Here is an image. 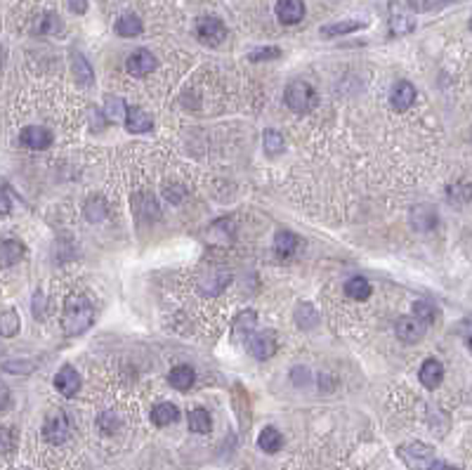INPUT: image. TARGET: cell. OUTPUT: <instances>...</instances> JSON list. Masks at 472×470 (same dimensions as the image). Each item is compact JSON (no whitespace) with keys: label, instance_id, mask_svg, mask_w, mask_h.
I'll return each instance as SVG.
<instances>
[{"label":"cell","instance_id":"17","mask_svg":"<svg viewBox=\"0 0 472 470\" xmlns=\"http://www.w3.org/2000/svg\"><path fill=\"white\" fill-rule=\"evenodd\" d=\"M194 381H197V371L187 364L175 366V369H170V373H168V383L180 392H187L189 388L194 385Z\"/></svg>","mask_w":472,"mask_h":470},{"label":"cell","instance_id":"23","mask_svg":"<svg viewBox=\"0 0 472 470\" xmlns=\"http://www.w3.org/2000/svg\"><path fill=\"white\" fill-rule=\"evenodd\" d=\"M295 248H298V237H295L293 232L283 230L274 237V253L281 255V258H291Z\"/></svg>","mask_w":472,"mask_h":470},{"label":"cell","instance_id":"13","mask_svg":"<svg viewBox=\"0 0 472 470\" xmlns=\"http://www.w3.org/2000/svg\"><path fill=\"white\" fill-rule=\"evenodd\" d=\"M414 102H416L414 83H409V80H399V83L392 88V92H390V104H392L397 111H406Z\"/></svg>","mask_w":472,"mask_h":470},{"label":"cell","instance_id":"7","mask_svg":"<svg viewBox=\"0 0 472 470\" xmlns=\"http://www.w3.org/2000/svg\"><path fill=\"white\" fill-rule=\"evenodd\" d=\"M425 328H428V326H425L423 321L416 317V314H406V317H399V319H397L395 333H397V338H399L402 343L416 345V343H421V340H423Z\"/></svg>","mask_w":472,"mask_h":470},{"label":"cell","instance_id":"20","mask_svg":"<svg viewBox=\"0 0 472 470\" xmlns=\"http://www.w3.org/2000/svg\"><path fill=\"white\" fill-rule=\"evenodd\" d=\"M189 431L197 433V435H208L213 431V419L206 409H192L189 412Z\"/></svg>","mask_w":472,"mask_h":470},{"label":"cell","instance_id":"1","mask_svg":"<svg viewBox=\"0 0 472 470\" xmlns=\"http://www.w3.org/2000/svg\"><path fill=\"white\" fill-rule=\"evenodd\" d=\"M94 310L92 303L80 293H73L66 298L64 303V314H62V328L69 335H80L92 326Z\"/></svg>","mask_w":472,"mask_h":470},{"label":"cell","instance_id":"5","mask_svg":"<svg viewBox=\"0 0 472 470\" xmlns=\"http://www.w3.org/2000/svg\"><path fill=\"white\" fill-rule=\"evenodd\" d=\"M43 435H45V440L50 442V445H64V442L69 440V435H71L69 416H66V414L62 412V409L52 412V414L45 419Z\"/></svg>","mask_w":472,"mask_h":470},{"label":"cell","instance_id":"11","mask_svg":"<svg viewBox=\"0 0 472 470\" xmlns=\"http://www.w3.org/2000/svg\"><path fill=\"white\" fill-rule=\"evenodd\" d=\"M305 17V3L302 0H279L276 3V19L286 26H293L302 22Z\"/></svg>","mask_w":472,"mask_h":470},{"label":"cell","instance_id":"15","mask_svg":"<svg viewBox=\"0 0 472 470\" xmlns=\"http://www.w3.org/2000/svg\"><path fill=\"white\" fill-rule=\"evenodd\" d=\"M71 71H73V80H76L80 88H87V85H90L94 80L90 62H87L83 52H78V50L71 52Z\"/></svg>","mask_w":472,"mask_h":470},{"label":"cell","instance_id":"4","mask_svg":"<svg viewBox=\"0 0 472 470\" xmlns=\"http://www.w3.org/2000/svg\"><path fill=\"white\" fill-rule=\"evenodd\" d=\"M197 38L208 48H220L227 38V26L218 17H201L197 22Z\"/></svg>","mask_w":472,"mask_h":470},{"label":"cell","instance_id":"24","mask_svg":"<svg viewBox=\"0 0 472 470\" xmlns=\"http://www.w3.org/2000/svg\"><path fill=\"white\" fill-rule=\"evenodd\" d=\"M295 324H298L302 331H312V328L319 324V314L309 303H300L295 307Z\"/></svg>","mask_w":472,"mask_h":470},{"label":"cell","instance_id":"31","mask_svg":"<svg viewBox=\"0 0 472 470\" xmlns=\"http://www.w3.org/2000/svg\"><path fill=\"white\" fill-rule=\"evenodd\" d=\"M265 151L269 154V156H276V154L283 151V137H281V132L265 130Z\"/></svg>","mask_w":472,"mask_h":470},{"label":"cell","instance_id":"36","mask_svg":"<svg viewBox=\"0 0 472 470\" xmlns=\"http://www.w3.org/2000/svg\"><path fill=\"white\" fill-rule=\"evenodd\" d=\"M293 381L298 383H307V369H293Z\"/></svg>","mask_w":472,"mask_h":470},{"label":"cell","instance_id":"12","mask_svg":"<svg viewBox=\"0 0 472 470\" xmlns=\"http://www.w3.org/2000/svg\"><path fill=\"white\" fill-rule=\"evenodd\" d=\"M418 376H421V383L425 388H428V390H435V388H440L442 381H444L442 361L435 359V357H428L421 364V371H418Z\"/></svg>","mask_w":472,"mask_h":470},{"label":"cell","instance_id":"6","mask_svg":"<svg viewBox=\"0 0 472 470\" xmlns=\"http://www.w3.org/2000/svg\"><path fill=\"white\" fill-rule=\"evenodd\" d=\"M246 347L255 359H269L279 350V338H276L272 328H265V331H255L251 338H248Z\"/></svg>","mask_w":472,"mask_h":470},{"label":"cell","instance_id":"37","mask_svg":"<svg viewBox=\"0 0 472 470\" xmlns=\"http://www.w3.org/2000/svg\"><path fill=\"white\" fill-rule=\"evenodd\" d=\"M430 470H461V468H456V466H449V463H444V461H440L437 459L433 466H430Z\"/></svg>","mask_w":472,"mask_h":470},{"label":"cell","instance_id":"19","mask_svg":"<svg viewBox=\"0 0 472 470\" xmlns=\"http://www.w3.org/2000/svg\"><path fill=\"white\" fill-rule=\"evenodd\" d=\"M142 31H144V24H142V19L137 15L128 12V15L118 17V22H116V33H118V36L135 38V36H139Z\"/></svg>","mask_w":472,"mask_h":470},{"label":"cell","instance_id":"22","mask_svg":"<svg viewBox=\"0 0 472 470\" xmlns=\"http://www.w3.org/2000/svg\"><path fill=\"white\" fill-rule=\"evenodd\" d=\"M416 29V19L409 15V12H402L397 10L390 15V31H392V36H406Z\"/></svg>","mask_w":472,"mask_h":470},{"label":"cell","instance_id":"3","mask_svg":"<svg viewBox=\"0 0 472 470\" xmlns=\"http://www.w3.org/2000/svg\"><path fill=\"white\" fill-rule=\"evenodd\" d=\"M399 459L406 463L411 470H430V466L437 461L435 449L425 442H406V445L397 447Z\"/></svg>","mask_w":472,"mask_h":470},{"label":"cell","instance_id":"9","mask_svg":"<svg viewBox=\"0 0 472 470\" xmlns=\"http://www.w3.org/2000/svg\"><path fill=\"white\" fill-rule=\"evenodd\" d=\"M52 130L45 125H26L22 132H19V142H22L26 149H36L43 151L52 144Z\"/></svg>","mask_w":472,"mask_h":470},{"label":"cell","instance_id":"30","mask_svg":"<svg viewBox=\"0 0 472 470\" xmlns=\"http://www.w3.org/2000/svg\"><path fill=\"white\" fill-rule=\"evenodd\" d=\"M85 218L90 223H99V220L106 218V204L102 199H90L85 204Z\"/></svg>","mask_w":472,"mask_h":470},{"label":"cell","instance_id":"25","mask_svg":"<svg viewBox=\"0 0 472 470\" xmlns=\"http://www.w3.org/2000/svg\"><path fill=\"white\" fill-rule=\"evenodd\" d=\"M345 295L352 300H366L371 295V284L364 277H352L345 281Z\"/></svg>","mask_w":472,"mask_h":470},{"label":"cell","instance_id":"35","mask_svg":"<svg viewBox=\"0 0 472 470\" xmlns=\"http://www.w3.org/2000/svg\"><path fill=\"white\" fill-rule=\"evenodd\" d=\"M69 8L71 12H76V15H83L87 10V0H69Z\"/></svg>","mask_w":472,"mask_h":470},{"label":"cell","instance_id":"14","mask_svg":"<svg viewBox=\"0 0 472 470\" xmlns=\"http://www.w3.org/2000/svg\"><path fill=\"white\" fill-rule=\"evenodd\" d=\"M125 128L130 132H149L154 128V118L142 106H128L125 111Z\"/></svg>","mask_w":472,"mask_h":470},{"label":"cell","instance_id":"26","mask_svg":"<svg viewBox=\"0 0 472 470\" xmlns=\"http://www.w3.org/2000/svg\"><path fill=\"white\" fill-rule=\"evenodd\" d=\"M364 22H356V19H347V22H335V24H328L321 29V36L323 38H333V36H342V33H352V31H359L364 29Z\"/></svg>","mask_w":472,"mask_h":470},{"label":"cell","instance_id":"10","mask_svg":"<svg viewBox=\"0 0 472 470\" xmlns=\"http://www.w3.org/2000/svg\"><path fill=\"white\" fill-rule=\"evenodd\" d=\"M80 383L83 381H80V376L73 366H62L55 373V388L62 397H73V395L80 390Z\"/></svg>","mask_w":472,"mask_h":470},{"label":"cell","instance_id":"40","mask_svg":"<svg viewBox=\"0 0 472 470\" xmlns=\"http://www.w3.org/2000/svg\"><path fill=\"white\" fill-rule=\"evenodd\" d=\"M470 29H472V19H470Z\"/></svg>","mask_w":472,"mask_h":470},{"label":"cell","instance_id":"38","mask_svg":"<svg viewBox=\"0 0 472 470\" xmlns=\"http://www.w3.org/2000/svg\"><path fill=\"white\" fill-rule=\"evenodd\" d=\"M10 213V199H8V190L3 194V216H8Z\"/></svg>","mask_w":472,"mask_h":470},{"label":"cell","instance_id":"32","mask_svg":"<svg viewBox=\"0 0 472 470\" xmlns=\"http://www.w3.org/2000/svg\"><path fill=\"white\" fill-rule=\"evenodd\" d=\"M59 29H62V19L55 12H45L38 24V33H59Z\"/></svg>","mask_w":472,"mask_h":470},{"label":"cell","instance_id":"28","mask_svg":"<svg viewBox=\"0 0 472 470\" xmlns=\"http://www.w3.org/2000/svg\"><path fill=\"white\" fill-rule=\"evenodd\" d=\"M19 326H22V321H19L17 310L8 307V310L3 312V317H0V331H3L5 338H12V335L19 333Z\"/></svg>","mask_w":472,"mask_h":470},{"label":"cell","instance_id":"33","mask_svg":"<svg viewBox=\"0 0 472 470\" xmlns=\"http://www.w3.org/2000/svg\"><path fill=\"white\" fill-rule=\"evenodd\" d=\"M281 57V50L279 48H258V50H253L251 55H248V59L251 62H269V59H279Z\"/></svg>","mask_w":472,"mask_h":470},{"label":"cell","instance_id":"2","mask_svg":"<svg viewBox=\"0 0 472 470\" xmlns=\"http://www.w3.org/2000/svg\"><path fill=\"white\" fill-rule=\"evenodd\" d=\"M283 102H286V106L293 113H309L319 104V92L307 80H293V83H288L286 92H283Z\"/></svg>","mask_w":472,"mask_h":470},{"label":"cell","instance_id":"39","mask_svg":"<svg viewBox=\"0 0 472 470\" xmlns=\"http://www.w3.org/2000/svg\"><path fill=\"white\" fill-rule=\"evenodd\" d=\"M465 345H468V347H470V352H472V333L465 335Z\"/></svg>","mask_w":472,"mask_h":470},{"label":"cell","instance_id":"29","mask_svg":"<svg viewBox=\"0 0 472 470\" xmlns=\"http://www.w3.org/2000/svg\"><path fill=\"white\" fill-rule=\"evenodd\" d=\"M414 314L423 321L425 326H433L437 321V307L433 303H428V300H418V303L414 305Z\"/></svg>","mask_w":472,"mask_h":470},{"label":"cell","instance_id":"8","mask_svg":"<svg viewBox=\"0 0 472 470\" xmlns=\"http://www.w3.org/2000/svg\"><path fill=\"white\" fill-rule=\"evenodd\" d=\"M125 69H128L130 76H137V78L149 76L154 69H159V59L154 57V52L139 48V50H135L132 55L125 59Z\"/></svg>","mask_w":472,"mask_h":470},{"label":"cell","instance_id":"18","mask_svg":"<svg viewBox=\"0 0 472 470\" xmlns=\"http://www.w3.org/2000/svg\"><path fill=\"white\" fill-rule=\"evenodd\" d=\"M151 421L154 426L159 428H166V426H173V423L180 421V409L173 404V402H161L151 409Z\"/></svg>","mask_w":472,"mask_h":470},{"label":"cell","instance_id":"21","mask_svg":"<svg viewBox=\"0 0 472 470\" xmlns=\"http://www.w3.org/2000/svg\"><path fill=\"white\" fill-rule=\"evenodd\" d=\"M281 445H283V438H281V433L276 431V428H272V426L262 428V433L258 435V447L262 449V452H265V454H276L281 449Z\"/></svg>","mask_w":472,"mask_h":470},{"label":"cell","instance_id":"16","mask_svg":"<svg viewBox=\"0 0 472 470\" xmlns=\"http://www.w3.org/2000/svg\"><path fill=\"white\" fill-rule=\"evenodd\" d=\"M258 326V314L253 310H244L234 321V340L236 343H248V338L255 333Z\"/></svg>","mask_w":472,"mask_h":470},{"label":"cell","instance_id":"27","mask_svg":"<svg viewBox=\"0 0 472 470\" xmlns=\"http://www.w3.org/2000/svg\"><path fill=\"white\" fill-rule=\"evenodd\" d=\"M24 258V244L17 239H5L3 241V267L15 265L17 260Z\"/></svg>","mask_w":472,"mask_h":470},{"label":"cell","instance_id":"34","mask_svg":"<svg viewBox=\"0 0 472 470\" xmlns=\"http://www.w3.org/2000/svg\"><path fill=\"white\" fill-rule=\"evenodd\" d=\"M106 111H109V116H111V120H118L120 116L125 118V111H128V104L123 102V99H118V97H109L106 99Z\"/></svg>","mask_w":472,"mask_h":470}]
</instances>
